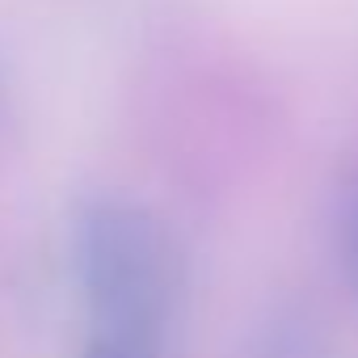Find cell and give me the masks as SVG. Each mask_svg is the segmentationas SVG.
<instances>
[{"mask_svg":"<svg viewBox=\"0 0 358 358\" xmlns=\"http://www.w3.org/2000/svg\"><path fill=\"white\" fill-rule=\"evenodd\" d=\"M72 266L97 333L164 345L182 291V262L164 220L122 194H97L76 215Z\"/></svg>","mask_w":358,"mask_h":358,"instance_id":"cell-1","label":"cell"},{"mask_svg":"<svg viewBox=\"0 0 358 358\" xmlns=\"http://www.w3.org/2000/svg\"><path fill=\"white\" fill-rule=\"evenodd\" d=\"M241 358H329V337L308 308H274L245 341Z\"/></svg>","mask_w":358,"mask_h":358,"instance_id":"cell-2","label":"cell"},{"mask_svg":"<svg viewBox=\"0 0 358 358\" xmlns=\"http://www.w3.org/2000/svg\"><path fill=\"white\" fill-rule=\"evenodd\" d=\"M337 257H341V274L350 295L358 299V186H350L345 207H341V224H337Z\"/></svg>","mask_w":358,"mask_h":358,"instance_id":"cell-3","label":"cell"},{"mask_svg":"<svg viewBox=\"0 0 358 358\" xmlns=\"http://www.w3.org/2000/svg\"><path fill=\"white\" fill-rule=\"evenodd\" d=\"M164 345L156 341H139V337H122V333H89L80 345V358H160Z\"/></svg>","mask_w":358,"mask_h":358,"instance_id":"cell-4","label":"cell"}]
</instances>
